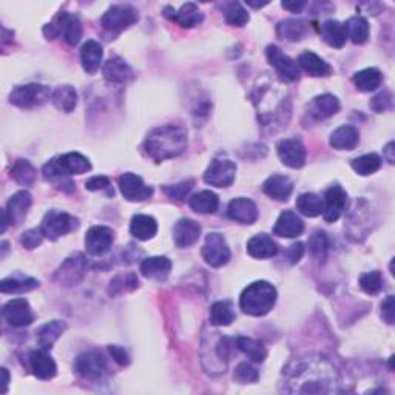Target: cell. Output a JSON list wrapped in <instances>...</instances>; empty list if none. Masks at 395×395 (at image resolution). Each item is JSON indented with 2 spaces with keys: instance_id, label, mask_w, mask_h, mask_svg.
Instances as JSON below:
<instances>
[{
  "instance_id": "6da1fadb",
  "label": "cell",
  "mask_w": 395,
  "mask_h": 395,
  "mask_svg": "<svg viewBox=\"0 0 395 395\" xmlns=\"http://www.w3.org/2000/svg\"><path fill=\"white\" fill-rule=\"evenodd\" d=\"M338 372L329 360L306 356L292 360L283 371V389L292 394H332L337 391Z\"/></svg>"
},
{
  "instance_id": "7a4b0ae2",
  "label": "cell",
  "mask_w": 395,
  "mask_h": 395,
  "mask_svg": "<svg viewBox=\"0 0 395 395\" xmlns=\"http://www.w3.org/2000/svg\"><path fill=\"white\" fill-rule=\"evenodd\" d=\"M187 149V131L179 124H165L153 129L147 135L143 150L150 159L160 160L173 159L183 155Z\"/></svg>"
},
{
  "instance_id": "3957f363",
  "label": "cell",
  "mask_w": 395,
  "mask_h": 395,
  "mask_svg": "<svg viewBox=\"0 0 395 395\" xmlns=\"http://www.w3.org/2000/svg\"><path fill=\"white\" fill-rule=\"evenodd\" d=\"M277 301V289L267 281H255L246 287L239 297V307L252 317H264Z\"/></svg>"
},
{
  "instance_id": "277c9868",
  "label": "cell",
  "mask_w": 395,
  "mask_h": 395,
  "mask_svg": "<svg viewBox=\"0 0 395 395\" xmlns=\"http://www.w3.org/2000/svg\"><path fill=\"white\" fill-rule=\"evenodd\" d=\"M91 170V164L89 158H85L80 153L71 151L65 155L48 160L44 165V176L53 181L56 178L70 176V175H84V173Z\"/></svg>"
},
{
  "instance_id": "5b68a950",
  "label": "cell",
  "mask_w": 395,
  "mask_h": 395,
  "mask_svg": "<svg viewBox=\"0 0 395 395\" xmlns=\"http://www.w3.org/2000/svg\"><path fill=\"white\" fill-rule=\"evenodd\" d=\"M53 93L42 84H26L16 86L10 95V102L19 109H35L48 102Z\"/></svg>"
},
{
  "instance_id": "8992f818",
  "label": "cell",
  "mask_w": 395,
  "mask_h": 395,
  "mask_svg": "<svg viewBox=\"0 0 395 395\" xmlns=\"http://www.w3.org/2000/svg\"><path fill=\"white\" fill-rule=\"evenodd\" d=\"M138 19H139L138 11L133 8L131 5H113L107 10V12L102 16V20H100V24H102L104 30L107 33L116 36L124 30L130 28L133 24H136Z\"/></svg>"
},
{
  "instance_id": "52a82bcc",
  "label": "cell",
  "mask_w": 395,
  "mask_h": 395,
  "mask_svg": "<svg viewBox=\"0 0 395 395\" xmlns=\"http://www.w3.org/2000/svg\"><path fill=\"white\" fill-rule=\"evenodd\" d=\"M79 226V221L68 215V213L60 210H50L45 213L40 224V230H42L44 237L51 241H56L60 237H65L66 233L76 230Z\"/></svg>"
},
{
  "instance_id": "ba28073f",
  "label": "cell",
  "mask_w": 395,
  "mask_h": 395,
  "mask_svg": "<svg viewBox=\"0 0 395 395\" xmlns=\"http://www.w3.org/2000/svg\"><path fill=\"white\" fill-rule=\"evenodd\" d=\"M237 176V164L230 160L229 158H217L212 160L209 169L204 173V181L209 185L219 187H229L233 184Z\"/></svg>"
},
{
  "instance_id": "9c48e42d",
  "label": "cell",
  "mask_w": 395,
  "mask_h": 395,
  "mask_svg": "<svg viewBox=\"0 0 395 395\" xmlns=\"http://www.w3.org/2000/svg\"><path fill=\"white\" fill-rule=\"evenodd\" d=\"M203 258L212 267H223L229 263L232 253L226 238L221 233H209L203 246Z\"/></svg>"
},
{
  "instance_id": "30bf717a",
  "label": "cell",
  "mask_w": 395,
  "mask_h": 395,
  "mask_svg": "<svg viewBox=\"0 0 395 395\" xmlns=\"http://www.w3.org/2000/svg\"><path fill=\"white\" fill-rule=\"evenodd\" d=\"M86 272V261L82 253H75L70 258H66L62 266L59 267L55 273V281L60 286L70 287L76 286L80 279L84 278Z\"/></svg>"
},
{
  "instance_id": "8fae6325",
  "label": "cell",
  "mask_w": 395,
  "mask_h": 395,
  "mask_svg": "<svg viewBox=\"0 0 395 395\" xmlns=\"http://www.w3.org/2000/svg\"><path fill=\"white\" fill-rule=\"evenodd\" d=\"M266 56H267V60H269V64L277 70L278 76L283 80H286V82H295V80L300 79L298 64L292 57L284 55L278 46L275 45L267 46Z\"/></svg>"
},
{
  "instance_id": "7c38bea8",
  "label": "cell",
  "mask_w": 395,
  "mask_h": 395,
  "mask_svg": "<svg viewBox=\"0 0 395 395\" xmlns=\"http://www.w3.org/2000/svg\"><path fill=\"white\" fill-rule=\"evenodd\" d=\"M33 204L31 193L26 190H20L11 196V199L6 204V209L3 210V227L2 232H5L6 226L12 224L17 226L25 219L26 213H28L30 207Z\"/></svg>"
},
{
  "instance_id": "4fadbf2b",
  "label": "cell",
  "mask_w": 395,
  "mask_h": 395,
  "mask_svg": "<svg viewBox=\"0 0 395 395\" xmlns=\"http://www.w3.org/2000/svg\"><path fill=\"white\" fill-rule=\"evenodd\" d=\"M75 371L80 377L86 380H99L104 377L107 371V363L102 353L96 351L84 352L75 361Z\"/></svg>"
},
{
  "instance_id": "5bb4252c",
  "label": "cell",
  "mask_w": 395,
  "mask_h": 395,
  "mask_svg": "<svg viewBox=\"0 0 395 395\" xmlns=\"http://www.w3.org/2000/svg\"><path fill=\"white\" fill-rule=\"evenodd\" d=\"M2 315L12 327H25L35 321V312L25 298H15L3 306Z\"/></svg>"
},
{
  "instance_id": "9a60e30c",
  "label": "cell",
  "mask_w": 395,
  "mask_h": 395,
  "mask_svg": "<svg viewBox=\"0 0 395 395\" xmlns=\"http://www.w3.org/2000/svg\"><path fill=\"white\" fill-rule=\"evenodd\" d=\"M119 189L122 196L130 203H140V201L150 199L153 195V189L145 185L143 178L135 173H124L119 176Z\"/></svg>"
},
{
  "instance_id": "2e32d148",
  "label": "cell",
  "mask_w": 395,
  "mask_h": 395,
  "mask_svg": "<svg viewBox=\"0 0 395 395\" xmlns=\"http://www.w3.org/2000/svg\"><path fill=\"white\" fill-rule=\"evenodd\" d=\"M277 153L281 163L291 169H301L306 164V149L297 138L281 139L277 144Z\"/></svg>"
},
{
  "instance_id": "e0dca14e",
  "label": "cell",
  "mask_w": 395,
  "mask_h": 395,
  "mask_svg": "<svg viewBox=\"0 0 395 395\" xmlns=\"http://www.w3.org/2000/svg\"><path fill=\"white\" fill-rule=\"evenodd\" d=\"M115 241V233L107 226H95L86 232L85 235V247L86 252L93 257H102L104 253L110 250V247Z\"/></svg>"
},
{
  "instance_id": "ac0fdd59",
  "label": "cell",
  "mask_w": 395,
  "mask_h": 395,
  "mask_svg": "<svg viewBox=\"0 0 395 395\" xmlns=\"http://www.w3.org/2000/svg\"><path fill=\"white\" fill-rule=\"evenodd\" d=\"M347 204V195L341 185L327 189L323 201V218L326 223H336L343 215Z\"/></svg>"
},
{
  "instance_id": "d6986e66",
  "label": "cell",
  "mask_w": 395,
  "mask_h": 395,
  "mask_svg": "<svg viewBox=\"0 0 395 395\" xmlns=\"http://www.w3.org/2000/svg\"><path fill=\"white\" fill-rule=\"evenodd\" d=\"M164 16L172 20V22H176L179 26H183V28H193V26L199 25L204 20L203 12L192 2L183 5L178 11L172 8V6H165Z\"/></svg>"
},
{
  "instance_id": "ffe728a7",
  "label": "cell",
  "mask_w": 395,
  "mask_h": 395,
  "mask_svg": "<svg viewBox=\"0 0 395 395\" xmlns=\"http://www.w3.org/2000/svg\"><path fill=\"white\" fill-rule=\"evenodd\" d=\"M53 26L56 28L57 36H62L65 42L71 46L77 45L82 37V24L76 16L68 15V12H60Z\"/></svg>"
},
{
  "instance_id": "44dd1931",
  "label": "cell",
  "mask_w": 395,
  "mask_h": 395,
  "mask_svg": "<svg viewBox=\"0 0 395 395\" xmlns=\"http://www.w3.org/2000/svg\"><path fill=\"white\" fill-rule=\"evenodd\" d=\"M30 367L39 380H51L56 377L57 366L46 349H36L30 352Z\"/></svg>"
},
{
  "instance_id": "7402d4cb",
  "label": "cell",
  "mask_w": 395,
  "mask_h": 395,
  "mask_svg": "<svg viewBox=\"0 0 395 395\" xmlns=\"http://www.w3.org/2000/svg\"><path fill=\"white\" fill-rule=\"evenodd\" d=\"M227 217L241 224H253L258 219V207L249 198H235L227 207Z\"/></svg>"
},
{
  "instance_id": "603a6c76",
  "label": "cell",
  "mask_w": 395,
  "mask_h": 395,
  "mask_svg": "<svg viewBox=\"0 0 395 395\" xmlns=\"http://www.w3.org/2000/svg\"><path fill=\"white\" fill-rule=\"evenodd\" d=\"M102 75L109 84L122 85L131 80L133 76H135V73H133L131 66L127 64L124 59L111 57L104 64Z\"/></svg>"
},
{
  "instance_id": "cb8c5ba5",
  "label": "cell",
  "mask_w": 395,
  "mask_h": 395,
  "mask_svg": "<svg viewBox=\"0 0 395 395\" xmlns=\"http://www.w3.org/2000/svg\"><path fill=\"white\" fill-rule=\"evenodd\" d=\"M201 237V226L190 218H183L173 227V238H175V244L181 249L190 247L196 243Z\"/></svg>"
},
{
  "instance_id": "d4e9b609",
  "label": "cell",
  "mask_w": 395,
  "mask_h": 395,
  "mask_svg": "<svg viewBox=\"0 0 395 395\" xmlns=\"http://www.w3.org/2000/svg\"><path fill=\"white\" fill-rule=\"evenodd\" d=\"M304 232V223L295 212L286 210L279 215L275 227H273V233L283 238H297Z\"/></svg>"
},
{
  "instance_id": "484cf974",
  "label": "cell",
  "mask_w": 395,
  "mask_h": 395,
  "mask_svg": "<svg viewBox=\"0 0 395 395\" xmlns=\"http://www.w3.org/2000/svg\"><path fill=\"white\" fill-rule=\"evenodd\" d=\"M340 110L338 99L333 95H321L313 98L307 105V113L315 120H323L336 115Z\"/></svg>"
},
{
  "instance_id": "4316f807",
  "label": "cell",
  "mask_w": 395,
  "mask_h": 395,
  "mask_svg": "<svg viewBox=\"0 0 395 395\" xmlns=\"http://www.w3.org/2000/svg\"><path fill=\"white\" fill-rule=\"evenodd\" d=\"M172 270V261L167 257H150L143 261L140 264V273L145 278L164 281Z\"/></svg>"
},
{
  "instance_id": "83f0119b",
  "label": "cell",
  "mask_w": 395,
  "mask_h": 395,
  "mask_svg": "<svg viewBox=\"0 0 395 395\" xmlns=\"http://www.w3.org/2000/svg\"><path fill=\"white\" fill-rule=\"evenodd\" d=\"M247 253L258 259L272 258L278 253V246L269 235L259 233V235L250 238L249 243H247Z\"/></svg>"
},
{
  "instance_id": "f1b7e54d",
  "label": "cell",
  "mask_w": 395,
  "mask_h": 395,
  "mask_svg": "<svg viewBox=\"0 0 395 395\" xmlns=\"http://www.w3.org/2000/svg\"><path fill=\"white\" fill-rule=\"evenodd\" d=\"M263 190L267 196L277 201H287L293 192L292 181L284 175H272L266 179L263 184Z\"/></svg>"
},
{
  "instance_id": "f546056e",
  "label": "cell",
  "mask_w": 395,
  "mask_h": 395,
  "mask_svg": "<svg viewBox=\"0 0 395 395\" xmlns=\"http://www.w3.org/2000/svg\"><path fill=\"white\" fill-rule=\"evenodd\" d=\"M358 130L352 125H341L332 133L329 144L337 150H353L358 145Z\"/></svg>"
},
{
  "instance_id": "4dcf8cb0",
  "label": "cell",
  "mask_w": 395,
  "mask_h": 395,
  "mask_svg": "<svg viewBox=\"0 0 395 395\" xmlns=\"http://www.w3.org/2000/svg\"><path fill=\"white\" fill-rule=\"evenodd\" d=\"M102 56H104V50L102 45L96 40H86V42L82 45L80 48V60H82V66L86 73H96L100 66V62H102Z\"/></svg>"
},
{
  "instance_id": "1f68e13d",
  "label": "cell",
  "mask_w": 395,
  "mask_h": 395,
  "mask_svg": "<svg viewBox=\"0 0 395 395\" xmlns=\"http://www.w3.org/2000/svg\"><path fill=\"white\" fill-rule=\"evenodd\" d=\"M298 65L313 77H324L332 75V66L312 51H304L298 57Z\"/></svg>"
},
{
  "instance_id": "d6a6232c",
  "label": "cell",
  "mask_w": 395,
  "mask_h": 395,
  "mask_svg": "<svg viewBox=\"0 0 395 395\" xmlns=\"http://www.w3.org/2000/svg\"><path fill=\"white\" fill-rule=\"evenodd\" d=\"M131 235L139 241H149L155 238L158 233V223L156 219L149 215H136L133 217L130 224Z\"/></svg>"
},
{
  "instance_id": "836d02e7",
  "label": "cell",
  "mask_w": 395,
  "mask_h": 395,
  "mask_svg": "<svg viewBox=\"0 0 395 395\" xmlns=\"http://www.w3.org/2000/svg\"><path fill=\"white\" fill-rule=\"evenodd\" d=\"M65 329H66L65 321H60V320H53V321H50V323L44 324L37 331L39 346L42 347V349H46V351L51 349V346L56 343Z\"/></svg>"
},
{
  "instance_id": "e575fe53",
  "label": "cell",
  "mask_w": 395,
  "mask_h": 395,
  "mask_svg": "<svg viewBox=\"0 0 395 395\" xmlns=\"http://www.w3.org/2000/svg\"><path fill=\"white\" fill-rule=\"evenodd\" d=\"M321 35L327 44L333 48H343L347 35H346V26L345 24L338 22V20H326V22L321 25Z\"/></svg>"
},
{
  "instance_id": "d590c367",
  "label": "cell",
  "mask_w": 395,
  "mask_h": 395,
  "mask_svg": "<svg viewBox=\"0 0 395 395\" xmlns=\"http://www.w3.org/2000/svg\"><path fill=\"white\" fill-rule=\"evenodd\" d=\"M51 102L55 104L56 109H59L60 111L70 113L76 109L77 93L71 85H60L53 91Z\"/></svg>"
},
{
  "instance_id": "8d00e7d4",
  "label": "cell",
  "mask_w": 395,
  "mask_h": 395,
  "mask_svg": "<svg viewBox=\"0 0 395 395\" xmlns=\"http://www.w3.org/2000/svg\"><path fill=\"white\" fill-rule=\"evenodd\" d=\"M381 80H383V75L378 68H365L353 75V84H356L357 90L363 93L377 90L381 85Z\"/></svg>"
},
{
  "instance_id": "74e56055",
  "label": "cell",
  "mask_w": 395,
  "mask_h": 395,
  "mask_svg": "<svg viewBox=\"0 0 395 395\" xmlns=\"http://www.w3.org/2000/svg\"><path fill=\"white\" fill-rule=\"evenodd\" d=\"M189 205L196 213H203V215H209V213H215L218 210L219 199L215 193L210 190H203L193 195L189 199Z\"/></svg>"
},
{
  "instance_id": "f35d334b",
  "label": "cell",
  "mask_w": 395,
  "mask_h": 395,
  "mask_svg": "<svg viewBox=\"0 0 395 395\" xmlns=\"http://www.w3.org/2000/svg\"><path fill=\"white\" fill-rule=\"evenodd\" d=\"M237 347L244 353L253 363H263L267 357V351L264 345L258 340H253L249 337H239L237 338Z\"/></svg>"
},
{
  "instance_id": "ab89813d",
  "label": "cell",
  "mask_w": 395,
  "mask_h": 395,
  "mask_svg": "<svg viewBox=\"0 0 395 395\" xmlns=\"http://www.w3.org/2000/svg\"><path fill=\"white\" fill-rule=\"evenodd\" d=\"M346 35L353 44L361 45L365 44L367 37H369V24L367 20L361 16H353L345 24Z\"/></svg>"
},
{
  "instance_id": "60d3db41",
  "label": "cell",
  "mask_w": 395,
  "mask_h": 395,
  "mask_svg": "<svg viewBox=\"0 0 395 395\" xmlns=\"http://www.w3.org/2000/svg\"><path fill=\"white\" fill-rule=\"evenodd\" d=\"M235 320V311L230 301H217L210 307V323L213 326H229Z\"/></svg>"
},
{
  "instance_id": "b9f144b4",
  "label": "cell",
  "mask_w": 395,
  "mask_h": 395,
  "mask_svg": "<svg viewBox=\"0 0 395 395\" xmlns=\"http://www.w3.org/2000/svg\"><path fill=\"white\" fill-rule=\"evenodd\" d=\"M307 31V25L303 20L297 19H287L279 22L277 26V33L279 37H283L286 40H292V42H297L304 37Z\"/></svg>"
},
{
  "instance_id": "7bdbcfd3",
  "label": "cell",
  "mask_w": 395,
  "mask_h": 395,
  "mask_svg": "<svg viewBox=\"0 0 395 395\" xmlns=\"http://www.w3.org/2000/svg\"><path fill=\"white\" fill-rule=\"evenodd\" d=\"M10 176L20 185H33L36 181V169L30 160L17 159L10 170Z\"/></svg>"
},
{
  "instance_id": "ee69618b",
  "label": "cell",
  "mask_w": 395,
  "mask_h": 395,
  "mask_svg": "<svg viewBox=\"0 0 395 395\" xmlns=\"http://www.w3.org/2000/svg\"><path fill=\"white\" fill-rule=\"evenodd\" d=\"M39 287V281L35 278H25V277H11L5 278L0 283V291L2 293H25L30 291H35Z\"/></svg>"
},
{
  "instance_id": "f6af8a7d",
  "label": "cell",
  "mask_w": 395,
  "mask_h": 395,
  "mask_svg": "<svg viewBox=\"0 0 395 395\" xmlns=\"http://www.w3.org/2000/svg\"><path fill=\"white\" fill-rule=\"evenodd\" d=\"M297 209L304 217L315 218L323 213V199H321L315 193H303L297 199Z\"/></svg>"
},
{
  "instance_id": "bcb514c9",
  "label": "cell",
  "mask_w": 395,
  "mask_h": 395,
  "mask_svg": "<svg viewBox=\"0 0 395 395\" xmlns=\"http://www.w3.org/2000/svg\"><path fill=\"white\" fill-rule=\"evenodd\" d=\"M352 169L356 170L360 176H369L380 170L381 167V158L377 153H367V155L360 156L352 160Z\"/></svg>"
},
{
  "instance_id": "7dc6e473",
  "label": "cell",
  "mask_w": 395,
  "mask_h": 395,
  "mask_svg": "<svg viewBox=\"0 0 395 395\" xmlns=\"http://www.w3.org/2000/svg\"><path fill=\"white\" fill-rule=\"evenodd\" d=\"M226 22L232 26H244L249 22V12L238 2H229L223 5Z\"/></svg>"
},
{
  "instance_id": "c3c4849f",
  "label": "cell",
  "mask_w": 395,
  "mask_h": 395,
  "mask_svg": "<svg viewBox=\"0 0 395 395\" xmlns=\"http://www.w3.org/2000/svg\"><path fill=\"white\" fill-rule=\"evenodd\" d=\"M309 250L318 261H324L329 252V238L324 232L317 230L309 239Z\"/></svg>"
},
{
  "instance_id": "681fc988",
  "label": "cell",
  "mask_w": 395,
  "mask_h": 395,
  "mask_svg": "<svg viewBox=\"0 0 395 395\" xmlns=\"http://www.w3.org/2000/svg\"><path fill=\"white\" fill-rule=\"evenodd\" d=\"M358 283L361 291L366 292L367 295H377L383 287V279H381V273L378 270L366 272L363 275H360Z\"/></svg>"
},
{
  "instance_id": "f907efd6",
  "label": "cell",
  "mask_w": 395,
  "mask_h": 395,
  "mask_svg": "<svg viewBox=\"0 0 395 395\" xmlns=\"http://www.w3.org/2000/svg\"><path fill=\"white\" fill-rule=\"evenodd\" d=\"M193 184H195L193 183V179H187L175 185H167L164 192H165V195L173 201H184L185 196L189 195L190 190L193 189Z\"/></svg>"
},
{
  "instance_id": "816d5d0a",
  "label": "cell",
  "mask_w": 395,
  "mask_h": 395,
  "mask_svg": "<svg viewBox=\"0 0 395 395\" xmlns=\"http://www.w3.org/2000/svg\"><path fill=\"white\" fill-rule=\"evenodd\" d=\"M233 378H235L238 383H255L259 378L258 371L249 363H239L235 369V374H233Z\"/></svg>"
},
{
  "instance_id": "f5cc1de1",
  "label": "cell",
  "mask_w": 395,
  "mask_h": 395,
  "mask_svg": "<svg viewBox=\"0 0 395 395\" xmlns=\"http://www.w3.org/2000/svg\"><path fill=\"white\" fill-rule=\"evenodd\" d=\"M42 239H44V233H42V230H40V227H39V229L26 230L22 235V238H20V243H22V246L25 247V249L33 250V249H36L37 246L42 244Z\"/></svg>"
},
{
  "instance_id": "db71d44e",
  "label": "cell",
  "mask_w": 395,
  "mask_h": 395,
  "mask_svg": "<svg viewBox=\"0 0 395 395\" xmlns=\"http://www.w3.org/2000/svg\"><path fill=\"white\" fill-rule=\"evenodd\" d=\"M371 109L376 113H383L392 109V93L391 91H381L371 100Z\"/></svg>"
},
{
  "instance_id": "11a10c76",
  "label": "cell",
  "mask_w": 395,
  "mask_h": 395,
  "mask_svg": "<svg viewBox=\"0 0 395 395\" xmlns=\"http://www.w3.org/2000/svg\"><path fill=\"white\" fill-rule=\"evenodd\" d=\"M85 189L90 192L96 190H109L110 195H113V190H110V179L107 176H93L85 183Z\"/></svg>"
},
{
  "instance_id": "9f6ffc18",
  "label": "cell",
  "mask_w": 395,
  "mask_h": 395,
  "mask_svg": "<svg viewBox=\"0 0 395 395\" xmlns=\"http://www.w3.org/2000/svg\"><path fill=\"white\" fill-rule=\"evenodd\" d=\"M109 352H110L111 358L115 360L119 366H129L130 365V357H129V353H127L124 347L111 345V346H109Z\"/></svg>"
},
{
  "instance_id": "6f0895ef",
  "label": "cell",
  "mask_w": 395,
  "mask_h": 395,
  "mask_svg": "<svg viewBox=\"0 0 395 395\" xmlns=\"http://www.w3.org/2000/svg\"><path fill=\"white\" fill-rule=\"evenodd\" d=\"M381 317L387 324H394V295H387L381 303Z\"/></svg>"
},
{
  "instance_id": "680465c9",
  "label": "cell",
  "mask_w": 395,
  "mask_h": 395,
  "mask_svg": "<svg viewBox=\"0 0 395 395\" xmlns=\"http://www.w3.org/2000/svg\"><path fill=\"white\" fill-rule=\"evenodd\" d=\"M303 255H304V244L303 243L292 244L289 249L286 250V257H287V259L291 261V264H297L298 261L303 258Z\"/></svg>"
},
{
  "instance_id": "91938a15",
  "label": "cell",
  "mask_w": 395,
  "mask_h": 395,
  "mask_svg": "<svg viewBox=\"0 0 395 395\" xmlns=\"http://www.w3.org/2000/svg\"><path fill=\"white\" fill-rule=\"evenodd\" d=\"M281 6H283V8H286V10L292 11V12H300L306 6V2L304 0H292V2H283L281 3Z\"/></svg>"
},
{
  "instance_id": "94428289",
  "label": "cell",
  "mask_w": 395,
  "mask_h": 395,
  "mask_svg": "<svg viewBox=\"0 0 395 395\" xmlns=\"http://www.w3.org/2000/svg\"><path fill=\"white\" fill-rule=\"evenodd\" d=\"M394 147H395V144L391 140V143L387 144V145L385 147V150H383V158H385L389 164H394V163H395V155H394L395 149H394Z\"/></svg>"
},
{
  "instance_id": "6125c7cd",
  "label": "cell",
  "mask_w": 395,
  "mask_h": 395,
  "mask_svg": "<svg viewBox=\"0 0 395 395\" xmlns=\"http://www.w3.org/2000/svg\"><path fill=\"white\" fill-rule=\"evenodd\" d=\"M2 376H3V392H6V386H8L10 383V374L5 369V367L2 369Z\"/></svg>"
},
{
  "instance_id": "be15d7a7",
  "label": "cell",
  "mask_w": 395,
  "mask_h": 395,
  "mask_svg": "<svg viewBox=\"0 0 395 395\" xmlns=\"http://www.w3.org/2000/svg\"><path fill=\"white\" fill-rule=\"evenodd\" d=\"M247 5H249V6H253V8H263V6H266L267 3H253V2H247Z\"/></svg>"
}]
</instances>
